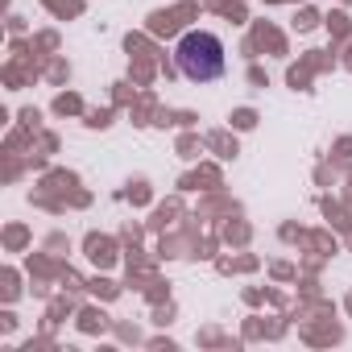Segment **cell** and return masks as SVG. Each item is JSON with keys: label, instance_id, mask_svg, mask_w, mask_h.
<instances>
[{"label": "cell", "instance_id": "6da1fadb", "mask_svg": "<svg viewBox=\"0 0 352 352\" xmlns=\"http://www.w3.org/2000/svg\"><path fill=\"white\" fill-rule=\"evenodd\" d=\"M174 67L191 83H216L228 71V50L212 30H187L174 46Z\"/></svg>", "mask_w": 352, "mask_h": 352}]
</instances>
